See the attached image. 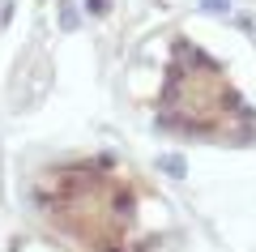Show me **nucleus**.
I'll list each match as a JSON object with an SVG mask.
<instances>
[{
	"label": "nucleus",
	"instance_id": "f257e3e1",
	"mask_svg": "<svg viewBox=\"0 0 256 252\" xmlns=\"http://www.w3.org/2000/svg\"><path fill=\"white\" fill-rule=\"evenodd\" d=\"M47 218L86 243L90 252H124V235L132 222V192L124 184L102 180L90 167L60 171L38 188Z\"/></svg>",
	"mask_w": 256,
	"mask_h": 252
}]
</instances>
